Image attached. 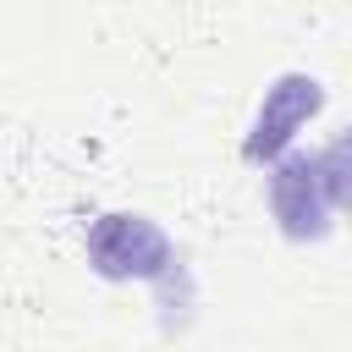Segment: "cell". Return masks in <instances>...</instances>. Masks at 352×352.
Returning <instances> with one entry per match:
<instances>
[{
  "instance_id": "cell-1",
  "label": "cell",
  "mask_w": 352,
  "mask_h": 352,
  "mask_svg": "<svg viewBox=\"0 0 352 352\" xmlns=\"http://www.w3.org/2000/svg\"><path fill=\"white\" fill-rule=\"evenodd\" d=\"M88 264L104 280H165L176 264L170 236L143 214H99L88 226Z\"/></svg>"
},
{
  "instance_id": "cell-2",
  "label": "cell",
  "mask_w": 352,
  "mask_h": 352,
  "mask_svg": "<svg viewBox=\"0 0 352 352\" xmlns=\"http://www.w3.org/2000/svg\"><path fill=\"white\" fill-rule=\"evenodd\" d=\"M270 209H275L280 231L297 236V242H314V236L330 231V209H336V204H330V192H324L319 154H302V148L280 154V165H275V176H270Z\"/></svg>"
},
{
  "instance_id": "cell-3",
  "label": "cell",
  "mask_w": 352,
  "mask_h": 352,
  "mask_svg": "<svg viewBox=\"0 0 352 352\" xmlns=\"http://www.w3.org/2000/svg\"><path fill=\"white\" fill-rule=\"evenodd\" d=\"M319 104H324L319 77H308V72H280V77L270 82L258 116H253V132H248V143H242V160H253V165H258V160H275Z\"/></svg>"
}]
</instances>
